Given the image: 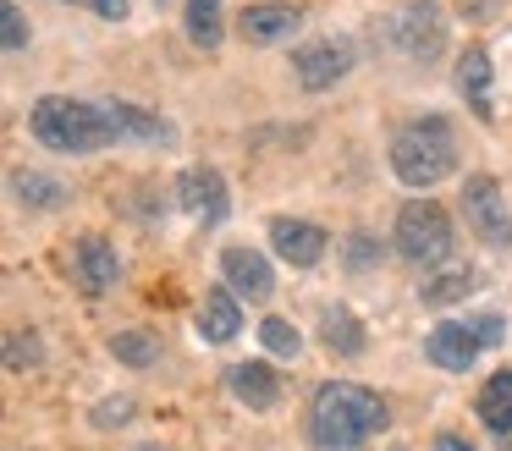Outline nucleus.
Here are the masks:
<instances>
[{
    "instance_id": "nucleus-16",
    "label": "nucleus",
    "mask_w": 512,
    "mask_h": 451,
    "mask_svg": "<svg viewBox=\"0 0 512 451\" xmlns=\"http://www.w3.org/2000/svg\"><path fill=\"white\" fill-rule=\"evenodd\" d=\"M474 413L490 429L496 451H512V369H496L485 385L474 391Z\"/></svg>"
},
{
    "instance_id": "nucleus-29",
    "label": "nucleus",
    "mask_w": 512,
    "mask_h": 451,
    "mask_svg": "<svg viewBox=\"0 0 512 451\" xmlns=\"http://www.w3.org/2000/svg\"><path fill=\"white\" fill-rule=\"evenodd\" d=\"M430 451H479V446L468 435H457V429H441V435L430 440Z\"/></svg>"
},
{
    "instance_id": "nucleus-13",
    "label": "nucleus",
    "mask_w": 512,
    "mask_h": 451,
    "mask_svg": "<svg viewBox=\"0 0 512 451\" xmlns=\"http://www.w3.org/2000/svg\"><path fill=\"white\" fill-rule=\"evenodd\" d=\"M226 391H232V402H243L248 413H276L281 407V374L270 369L265 358H248V363H232V369H226Z\"/></svg>"
},
{
    "instance_id": "nucleus-32",
    "label": "nucleus",
    "mask_w": 512,
    "mask_h": 451,
    "mask_svg": "<svg viewBox=\"0 0 512 451\" xmlns=\"http://www.w3.org/2000/svg\"><path fill=\"white\" fill-rule=\"evenodd\" d=\"M138 451H166V446H138Z\"/></svg>"
},
{
    "instance_id": "nucleus-4",
    "label": "nucleus",
    "mask_w": 512,
    "mask_h": 451,
    "mask_svg": "<svg viewBox=\"0 0 512 451\" xmlns=\"http://www.w3.org/2000/svg\"><path fill=\"white\" fill-rule=\"evenodd\" d=\"M507 336V319L501 314H468V319H441V325L424 336V358L446 374H468L479 363L485 347H501Z\"/></svg>"
},
{
    "instance_id": "nucleus-9",
    "label": "nucleus",
    "mask_w": 512,
    "mask_h": 451,
    "mask_svg": "<svg viewBox=\"0 0 512 451\" xmlns=\"http://www.w3.org/2000/svg\"><path fill=\"white\" fill-rule=\"evenodd\" d=\"M177 204L188 209L199 226H221L226 209H232V198H226V176L215 171V165H188V171L177 176Z\"/></svg>"
},
{
    "instance_id": "nucleus-17",
    "label": "nucleus",
    "mask_w": 512,
    "mask_h": 451,
    "mask_svg": "<svg viewBox=\"0 0 512 451\" xmlns=\"http://www.w3.org/2000/svg\"><path fill=\"white\" fill-rule=\"evenodd\" d=\"M105 105V116H111V132H116V143H171L177 132H171V121L166 116H155V110H144V105H133V99H100Z\"/></svg>"
},
{
    "instance_id": "nucleus-20",
    "label": "nucleus",
    "mask_w": 512,
    "mask_h": 451,
    "mask_svg": "<svg viewBox=\"0 0 512 451\" xmlns=\"http://www.w3.org/2000/svg\"><path fill=\"white\" fill-rule=\"evenodd\" d=\"M320 336H325V347H331L336 358H358V352L369 347V330L358 325V314H353V308H342V303L325 308V330H320Z\"/></svg>"
},
{
    "instance_id": "nucleus-24",
    "label": "nucleus",
    "mask_w": 512,
    "mask_h": 451,
    "mask_svg": "<svg viewBox=\"0 0 512 451\" xmlns=\"http://www.w3.org/2000/svg\"><path fill=\"white\" fill-rule=\"evenodd\" d=\"M259 341H265L270 358H298V352H303L298 325H292V319H281V314H270L265 325H259Z\"/></svg>"
},
{
    "instance_id": "nucleus-28",
    "label": "nucleus",
    "mask_w": 512,
    "mask_h": 451,
    "mask_svg": "<svg viewBox=\"0 0 512 451\" xmlns=\"http://www.w3.org/2000/svg\"><path fill=\"white\" fill-rule=\"evenodd\" d=\"M369 264H380V237H369V231H353V237H347V270L364 275Z\"/></svg>"
},
{
    "instance_id": "nucleus-18",
    "label": "nucleus",
    "mask_w": 512,
    "mask_h": 451,
    "mask_svg": "<svg viewBox=\"0 0 512 451\" xmlns=\"http://www.w3.org/2000/svg\"><path fill=\"white\" fill-rule=\"evenodd\" d=\"M457 94H463V105L474 110L479 121H490V55L479 50V44H468V50L457 55Z\"/></svg>"
},
{
    "instance_id": "nucleus-7",
    "label": "nucleus",
    "mask_w": 512,
    "mask_h": 451,
    "mask_svg": "<svg viewBox=\"0 0 512 451\" xmlns=\"http://www.w3.org/2000/svg\"><path fill=\"white\" fill-rule=\"evenodd\" d=\"M463 215H468V231L490 248H512V209L501 198V182L485 171H474L463 182Z\"/></svg>"
},
{
    "instance_id": "nucleus-23",
    "label": "nucleus",
    "mask_w": 512,
    "mask_h": 451,
    "mask_svg": "<svg viewBox=\"0 0 512 451\" xmlns=\"http://www.w3.org/2000/svg\"><path fill=\"white\" fill-rule=\"evenodd\" d=\"M468 292H474V270H446V275H435V281L419 286V303L446 308V303H457V297H468Z\"/></svg>"
},
{
    "instance_id": "nucleus-26",
    "label": "nucleus",
    "mask_w": 512,
    "mask_h": 451,
    "mask_svg": "<svg viewBox=\"0 0 512 451\" xmlns=\"http://www.w3.org/2000/svg\"><path fill=\"white\" fill-rule=\"evenodd\" d=\"M127 418H133V396H105V402H94L89 424L94 429H122Z\"/></svg>"
},
{
    "instance_id": "nucleus-5",
    "label": "nucleus",
    "mask_w": 512,
    "mask_h": 451,
    "mask_svg": "<svg viewBox=\"0 0 512 451\" xmlns=\"http://www.w3.org/2000/svg\"><path fill=\"white\" fill-rule=\"evenodd\" d=\"M391 237H397V253L413 264V270H435V264H446V253H452V215H446L435 198H408V204L397 209V226H391Z\"/></svg>"
},
{
    "instance_id": "nucleus-19",
    "label": "nucleus",
    "mask_w": 512,
    "mask_h": 451,
    "mask_svg": "<svg viewBox=\"0 0 512 451\" xmlns=\"http://www.w3.org/2000/svg\"><path fill=\"white\" fill-rule=\"evenodd\" d=\"M182 33L199 50H221L226 39V6L221 0H182Z\"/></svg>"
},
{
    "instance_id": "nucleus-6",
    "label": "nucleus",
    "mask_w": 512,
    "mask_h": 451,
    "mask_svg": "<svg viewBox=\"0 0 512 451\" xmlns=\"http://www.w3.org/2000/svg\"><path fill=\"white\" fill-rule=\"evenodd\" d=\"M391 44H397L408 61L430 66L446 50V17L435 0H408L402 11H391Z\"/></svg>"
},
{
    "instance_id": "nucleus-30",
    "label": "nucleus",
    "mask_w": 512,
    "mask_h": 451,
    "mask_svg": "<svg viewBox=\"0 0 512 451\" xmlns=\"http://www.w3.org/2000/svg\"><path fill=\"white\" fill-rule=\"evenodd\" d=\"M457 6H463V17H474V22L496 17V0H457Z\"/></svg>"
},
{
    "instance_id": "nucleus-25",
    "label": "nucleus",
    "mask_w": 512,
    "mask_h": 451,
    "mask_svg": "<svg viewBox=\"0 0 512 451\" xmlns=\"http://www.w3.org/2000/svg\"><path fill=\"white\" fill-rule=\"evenodd\" d=\"M39 358H45V347H39L34 330H6V369L28 374V369H39Z\"/></svg>"
},
{
    "instance_id": "nucleus-1",
    "label": "nucleus",
    "mask_w": 512,
    "mask_h": 451,
    "mask_svg": "<svg viewBox=\"0 0 512 451\" xmlns=\"http://www.w3.org/2000/svg\"><path fill=\"white\" fill-rule=\"evenodd\" d=\"M391 407L380 391L358 380H325L309 402V446L314 451H369V440L386 435Z\"/></svg>"
},
{
    "instance_id": "nucleus-21",
    "label": "nucleus",
    "mask_w": 512,
    "mask_h": 451,
    "mask_svg": "<svg viewBox=\"0 0 512 451\" xmlns=\"http://www.w3.org/2000/svg\"><path fill=\"white\" fill-rule=\"evenodd\" d=\"M111 358L127 363V369H155V363H160V336H155V330H144V325H127V330H116V336H111Z\"/></svg>"
},
{
    "instance_id": "nucleus-10",
    "label": "nucleus",
    "mask_w": 512,
    "mask_h": 451,
    "mask_svg": "<svg viewBox=\"0 0 512 451\" xmlns=\"http://www.w3.org/2000/svg\"><path fill=\"white\" fill-rule=\"evenodd\" d=\"M270 248H276V259H287L292 270H314V264L325 259V248H331V237H325V226H314V220L276 215L270 220Z\"/></svg>"
},
{
    "instance_id": "nucleus-8",
    "label": "nucleus",
    "mask_w": 512,
    "mask_h": 451,
    "mask_svg": "<svg viewBox=\"0 0 512 451\" xmlns=\"http://www.w3.org/2000/svg\"><path fill=\"white\" fill-rule=\"evenodd\" d=\"M347 72H353V44L347 39H309L303 50H292V77H298L309 94L336 88Z\"/></svg>"
},
{
    "instance_id": "nucleus-11",
    "label": "nucleus",
    "mask_w": 512,
    "mask_h": 451,
    "mask_svg": "<svg viewBox=\"0 0 512 451\" xmlns=\"http://www.w3.org/2000/svg\"><path fill=\"white\" fill-rule=\"evenodd\" d=\"M72 270H78V286L89 297H105L122 281V253H116L100 231H89V237H78V248H72Z\"/></svg>"
},
{
    "instance_id": "nucleus-15",
    "label": "nucleus",
    "mask_w": 512,
    "mask_h": 451,
    "mask_svg": "<svg viewBox=\"0 0 512 451\" xmlns=\"http://www.w3.org/2000/svg\"><path fill=\"white\" fill-rule=\"evenodd\" d=\"M298 28H303V6H292V0H259V6H248L237 17V33L248 44H281Z\"/></svg>"
},
{
    "instance_id": "nucleus-14",
    "label": "nucleus",
    "mask_w": 512,
    "mask_h": 451,
    "mask_svg": "<svg viewBox=\"0 0 512 451\" xmlns=\"http://www.w3.org/2000/svg\"><path fill=\"white\" fill-rule=\"evenodd\" d=\"M193 330H199V341H210V347L237 341V330H243V297H237L232 286H210L199 314H193Z\"/></svg>"
},
{
    "instance_id": "nucleus-31",
    "label": "nucleus",
    "mask_w": 512,
    "mask_h": 451,
    "mask_svg": "<svg viewBox=\"0 0 512 451\" xmlns=\"http://www.w3.org/2000/svg\"><path fill=\"white\" fill-rule=\"evenodd\" d=\"M94 17H105V22H122V17H127V0H94Z\"/></svg>"
},
{
    "instance_id": "nucleus-2",
    "label": "nucleus",
    "mask_w": 512,
    "mask_h": 451,
    "mask_svg": "<svg viewBox=\"0 0 512 451\" xmlns=\"http://www.w3.org/2000/svg\"><path fill=\"white\" fill-rule=\"evenodd\" d=\"M28 132H34L39 149H56V154H100L116 143L111 116H105L100 99H67V94L34 99Z\"/></svg>"
},
{
    "instance_id": "nucleus-12",
    "label": "nucleus",
    "mask_w": 512,
    "mask_h": 451,
    "mask_svg": "<svg viewBox=\"0 0 512 451\" xmlns=\"http://www.w3.org/2000/svg\"><path fill=\"white\" fill-rule=\"evenodd\" d=\"M221 281L243 303H265L276 292V270H270V259L259 248H221Z\"/></svg>"
},
{
    "instance_id": "nucleus-27",
    "label": "nucleus",
    "mask_w": 512,
    "mask_h": 451,
    "mask_svg": "<svg viewBox=\"0 0 512 451\" xmlns=\"http://www.w3.org/2000/svg\"><path fill=\"white\" fill-rule=\"evenodd\" d=\"M0 39H6V50H28V17H23L17 0L0 6Z\"/></svg>"
},
{
    "instance_id": "nucleus-22",
    "label": "nucleus",
    "mask_w": 512,
    "mask_h": 451,
    "mask_svg": "<svg viewBox=\"0 0 512 451\" xmlns=\"http://www.w3.org/2000/svg\"><path fill=\"white\" fill-rule=\"evenodd\" d=\"M12 193H17V204H28V209H61L67 204V187L45 171H12Z\"/></svg>"
},
{
    "instance_id": "nucleus-34",
    "label": "nucleus",
    "mask_w": 512,
    "mask_h": 451,
    "mask_svg": "<svg viewBox=\"0 0 512 451\" xmlns=\"http://www.w3.org/2000/svg\"><path fill=\"white\" fill-rule=\"evenodd\" d=\"M391 451H408V446H391Z\"/></svg>"
},
{
    "instance_id": "nucleus-3",
    "label": "nucleus",
    "mask_w": 512,
    "mask_h": 451,
    "mask_svg": "<svg viewBox=\"0 0 512 451\" xmlns=\"http://www.w3.org/2000/svg\"><path fill=\"white\" fill-rule=\"evenodd\" d=\"M391 171L402 187H435L457 171V132L446 116H413L391 138Z\"/></svg>"
},
{
    "instance_id": "nucleus-33",
    "label": "nucleus",
    "mask_w": 512,
    "mask_h": 451,
    "mask_svg": "<svg viewBox=\"0 0 512 451\" xmlns=\"http://www.w3.org/2000/svg\"><path fill=\"white\" fill-rule=\"evenodd\" d=\"M67 6H78V0H67ZM89 6H94V0H89Z\"/></svg>"
}]
</instances>
